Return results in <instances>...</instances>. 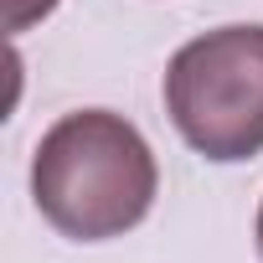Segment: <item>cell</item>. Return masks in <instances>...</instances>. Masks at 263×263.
Masks as SVG:
<instances>
[{"mask_svg":"<svg viewBox=\"0 0 263 263\" xmlns=\"http://www.w3.org/2000/svg\"><path fill=\"white\" fill-rule=\"evenodd\" d=\"M258 253H263V206H258Z\"/></svg>","mask_w":263,"mask_h":263,"instance_id":"277c9868","label":"cell"},{"mask_svg":"<svg viewBox=\"0 0 263 263\" xmlns=\"http://www.w3.org/2000/svg\"><path fill=\"white\" fill-rule=\"evenodd\" d=\"M160 171L145 135L108 108L62 114L31 160L36 212L78 242H103L140 227L155 201Z\"/></svg>","mask_w":263,"mask_h":263,"instance_id":"6da1fadb","label":"cell"},{"mask_svg":"<svg viewBox=\"0 0 263 263\" xmlns=\"http://www.w3.org/2000/svg\"><path fill=\"white\" fill-rule=\"evenodd\" d=\"M165 108L206 160L263 150V26H222L186 42L165 67Z\"/></svg>","mask_w":263,"mask_h":263,"instance_id":"7a4b0ae2","label":"cell"},{"mask_svg":"<svg viewBox=\"0 0 263 263\" xmlns=\"http://www.w3.org/2000/svg\"><path fill=\"white\" fill-rule=\"evenodd\" d=\"M52 6H57V0H6V26H11V31H26V26L42 21Z\"/></svg>","mask_w":263,"mask_h":263,"instance_id":"3957f363","label":"cell"}]
</instances>
